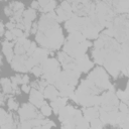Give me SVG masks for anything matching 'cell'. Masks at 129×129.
<instances>
[{
    "instance_id": "obj_5",
    "label": "cell",
    "mask_w": 129,
    "mask_h": 129,
    "mask_svg": "<svg viewBox=\"0 0 129 129\" xmlns=\"http://www.w3.org/2000/svg\"><path fill=\"white\" fill-rule=\"evenodd\" d=\"M23 16H24V19L25 20H28V21H32L35 17H36V12L34 11V9L30 8V9H27L23 12Z\"/></svg>"
},
{
    "instance_id": "obj_18",
    "label": "cell",
    "mask_w": 129,
    "mask_h": 129,
    "mask_svg": "<svg viewBox=\"0 0 129 129\" xmlns=\"http://www.w3.org/2000/svg\"><path fill=\"white\" fill-rule=\"evenodd\" d=\"M21 89H22V91H23L24 93H29V92H30V90H29L30 88H29V87H28L26 84H22Z\"/></svg>"
},
{
    "instance_id": "obj_9",
    "label": "cell",
    "mask_w": 129,
    "mask_h": 129,
    "mask_svg": "<svg viewBox=\"0 0 129 129\" xmlns=\"http://www.w3.org/2000/svg\"><path fill=\"white\" fill-rule=\"evenodd\" d=\"M41 113L44 115V116H49L51 114V108L44 102L42 105H41Z\"/></svg>"
},
{
    "instance_id": "obj_1",
    "label": "cell",
    "mask_w": 129,
    "mask_h": 129,
    "mask_svg": "<svg viewBox=\"0 0 129 129\" xmlns=\"http://www.w3.org/2000/svg\"><path fill=\"white\" fill-rule=\"evenodd\" d=\"M19 116L21 118V120H26V119H31L37 116V112L35 111V109L29 105V104H24L22 106V108L19 110Z\"/></svg>"
},
{
    "instance_id": "obj_19",
    "label": "cell",
    "mask_w": 129,
    "mask_h": 129,
    "mask_svg": "<svg viewBox=\"0 0 129 129\" xmlns=\"http://www.w3.org/2000/svg\"><path fill=\"white\" fill-rule=\"evenodd\" d=\"M49 1L50 0H38V4H40V6H42V7H44Z\"/></svg>"
},
{
    "instance_id": "obj_16",
    "label": "cell",
    "mask_w": 129,
    "mask_h": 129,
    "mask_svg": "<svg viewBox=\"0 0 129 129\" xmlns=\"http://www.w3.org/2000/svg\"><path fill=\"white\" fill-rule=\"evenodd\" d=\"M119 108H120V110H121V112H122V113H128L127 104H125V103H123V104H120Z\"/></svg>"
},
{
    "instance_id": "obj_7",
    "label": "cell",
    "mask_w": 129,
    "mask_h": 129,
    "mask_svg": "<svg viewBox=\"0 0 129 129\" xmlns=\"http://www.w3.org/2000/svg\"><path fill=\"white\" fill-rule=\"evenodd\" d=\"M55 5H56L55 1H54V0H50V1L43 7V9H41V11H44V12H50V11H53V9L55 8Z\"/></svg>"
},
{
    "instance_id": "obj_2",
    "label": "cell",
    "mask_w": 129,
    "mask_h": 129,
    "mask_svg": "<svg viewBox=\"0 0 129 129\" xmlns=\"http://www.w3.org/2000/svg\"><path fill=\"white\" fill-rule=\"evenodd\" d=\"M42 93L44 94L45 98H48V99H50L51 101L55 100V99L58 97V95H59V93L56 91V89H55L53 86H46Z\"/></svg>"
},
{
    "instance_id": "obj_6",
    "label": "cell",
    "mask_w": 129,
    "mask_h": 129,
    "mask_svg": "<svg viewBox=\"0 0 129 129\" xmlns=\"http://www.w3.org/2000/svg\"><path fill=\"white\" fill-rule=\"evenodd\" d=\"M11 47L12 46H3V52L6 55V58L9 62H11L13 59V50Z\"/></svg>"
},
{
    "instance_id": "obj_20",
    "label": "cell",
    "mask_w": 129,
    "mask_h": 129,
    "mask_svg": "<svg viewBox=\"0 0 129 129\" xmlns=\"http://www.w3.org/2000/svg\"><path fill=\"white\" fill-rule=\"evenodd\" d=\"M6 27H7L8 29H10V30H12L13 28H15V24H14L13 22H8V23L6 24Z\"/></svg>"
},
{
    "instance_id": "obj_8",
    "label": "cell",
    "mask_w": 129,
    "mask_h": 129,
    "mask_svg": "<svg viewBox=\"0 0 129 129\" xmlns=\"http://www.w3.org/2000/svg\"><path fill=\"white\" fill-rule=\"evenodd\" d=\"M117 97L120 98L125 104L128 103V98H127V97H128V92H127V90L124 91V92H123V91H118V92H117Z\"/></svg>"
},
{
    "instance_id": "obj_21",
    "label": "cell",
    "mask_w": 129,
    "mask_h": 129,
    "mask_svg": "<svg viewBox=\"0 0 129 129\" xmlns=\"http://www.w3.org/2000/svg\"><path fill=\"white\" fill-rule=\"evenodd\" d=\"M38 7H39L38 2H36V1H32V3H31V8H32V9H37Z\"/></svg>"
},
{
    "instance_id": "obj_3",
    "label": "cell",
    "mask_w": 129,
    "mask_h": 129,
    "mask_svg": "<svg viewBox=\"0 0 129 129\" xmlns=\"http://www.w3.org/2000/svg\"><path fill=\"white\" fill-rule=\"evenodd\" d=\"M85 112V117H86V120H92L94 118H97L99 113H98V110L95 109V108H89L87 110H84Z\"/></svg>"
},
{
    "instance_id": "obj_11",
    "label": "cell",
    "mask_w": 129,
    "mask_h": 129,
    "mask_svg": "<svg viewBox=\"0 0 129 129\" xmlns=\"http://www.w3.org/2000/svg\"><path fill=\"white\" fill-rule=\"evenodd\" d=\"M11 32H12L14 38H15V37L19 38V37H22V36H23L22 29H20V28H17V27H16V28H13V29L11 30Z\"/></svg>"
},
{
    "instance_id": "obj_4",
    "label": "cell",
    "mask_w": 129,
    "mask_h": 129,
    "mask_svg": "<svg viewBox=\"0 0 129 129\" xmlns=\"http://www.w3.org/2000/svg\"><path fill=\"white\" fill-rule=\"evenodd\" d=\"M0 84H1V86L3 88L4 93L8 94V93L12 92V83L10 82V80H8V79H1Z\"/></svg>"
},
{
    "instance_id": "obj_17",
    "label": "cell",
    "mask_w": 129,
    "mask_h": 129,
    "mask_svg": "<svg viewBox=\"0 0 129 129\" xmlns=\"http://www.w3.org/2000/svg\"><path fill=\"white\" fill-rule=\"evenodd\" d=\"M5 37H6L7 40H12V39L14 38L11 31H6V32H5Z\"/></svg>"
},
{
    "instance_id": "obj_14",
    "label": "cell",
    "mask_w": 129,
    "mask_h": 129,
    "mask_svg": "<svg viewBox=\"0 0 129 129\" xmlns=\"http://www.w3.org/2000/svg\"><path fill=\"white\" fill-rule=\"evenodd\" d=\"M66 12H72V6L70 5V3L68 1H62L61 6H60Z\"/></svg>"
},
{
    "instance_id": "obj_13",
    "label": "cell",
    "mask_w": 129,
    "mask_h": 129,
    "mask_svg": "<svg viewBox=\"0 0 129 129\" xmlns=\"http://www.w3.org/2000/svg\"><path fill=\"white\" fill-rule=\"evenodd\" d=\"M24 51H25V49H24V47L22 46V44H20V43L17 42V44H16V46H15V53H16L17 55H20V54L24 53Z\"/></svg>"
},
{
    "instance_id": "obj_15",
    "label": "cell",
    "mask_w": 129,
    "mask_h": 129,
    "mask_svg": "<svg viewBox=\"0 0 129 129\" xmlns=\"http://www.w3.org/2000/svg\"><path fill=\"white\" fill-rule=\"evenodd\" d=\"M31 72H32V73H33V75H34V76H36V77H39V76L42 74V70H41V68H40V67H34V68H32Z\"/></svg>"
},
{
    "instance_id": "obj_12",
    "label": "cell",
    "mask_w": 129,
    "mask_h": 129,
    "mask_svg": "<svg viewBox=\"0 0 129 129\" xmlns=\"http://www.w3.org/2000/svg\"><path fill=\"white\" fill-rule=\"evenodd\" d=\"M8 107L11 109V110H16L18 108V103L13 99V98H10L8 100Z\"/></svg>"
},
{
    "instance_id": "obj_10",
    "label": "cell",
    "mask_w": 129,
    "mask_h": 129,
    "mask_svg": "<svg viewBox=\"0 0 129 129\" xmlns=\"http://www.w3.org/2000/svg\"><path fill=\"white\" fill-rule=\"evenodd\" d=\"M90 121H91V127H93V128H100V127L103 126L102 125V121L97 119V118H94V119H92Z\"/></svg>"
}]
</instances>
